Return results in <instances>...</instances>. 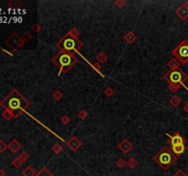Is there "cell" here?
<instances>
[{"label": "cell", "mask_w": 188, "mask_h": 176, "mask_svg": "<svg viewBox=\"0 0 188 176\" xmlns=\"http://www.w3.org/2000/svg\"><path fill=\"white\" fill-rule=\"evenodd\" d=\"M30 106V101L27 100L17 89H13L0 103V106L5 110L11 111L14 115V118L20 117V115Z\"/></svg>", "instance_id": "obj_1"}, {"label": "cell", "mask_w": 188, "mask_h": 176, "mask_svg": "<svg viewBox=\"0 0 188 176\" xmlns=\"http://www.w3.org/2000/svg\"><path fill=\"white\" fill-rule=\"evenodd\" d=\"M77 62L78 59L75 57V55L68 51H59L52 59V62L59 68L58 75L66 73L77 63Z\"/></svg>", "instance_id": "obj_2"}, {"label": "cell", "mask_w": 188, "mask_h": 176, "mask_svg": "<svg viewBox=\"0 0 188 176\" xmlns=\"http://www.w3.org/2000/svg\"><path fill=\"white\" fill-rule=\"evenodd\" d=\"M153 160L163 171H166L176 162L177 157L170 149L163 148L157 154H155Z\"/></svg>", "instance_id": "obj_3"}, {"label": "cell", "mask_w": 188, "mask_h": 176, "mask_svg": "<svg viewBox=\"0 0 188 176\" xmlns=\"http://www.w3.org/2000/svg\"><path fill=\"white\" fill-rule=\"evenodd\" d=\"M56 46H57V48L61 50V51H68V52L73 53V52L78 51L80 49H82L83 44L78 39L73 38V37L66 33L56 43Z\"/></svg>", "instance_id": "obj_4"}, {"label": "cell", "mask_w": 188, "mask_h": 176, "mask_svg": "<svg viewBox=\"0 0 188 176\" xmlns=\"http://www.w3.org/2000/svg\"><path fill=\"white\" fill-rule=\"evenodd\" d=\"M163 78L169 85L180 84L181 85L184 86V83L188 80V75L181 68H178L176 70L169 71L168 72H166Z\"/></svg>", "instance_id": "obj_5"}, {"label": "cell", "mask_w": 188, "mask_h": 176, "mask_svg": "<svg viewBox=\"0 0 188 176\" xmlns=\"http://www.w3.org/2000/svg\"><path fill=\"white\" fill-rule=\"evenodd\" d=\"M172 54L174 58L182 64H185L188 62V41L183 40L178 46L173 49Z\"/></svg>", "instance_id": "obj_6"}, {"label": "cell", "mask_w": 188, "mask_h": 176, "mask_svg": "<svg viewBox=\"0 0 188 176\" xmlns=\"http://www.w3.org/2000/svg\"><path fill=\"white\" fill-rule=\"evenodd\" d=\"M6 44L8 46V47H10L12 50L16 51L17 49L22 48L26 44V42L22 40L21 37L17 32H14L6 40Z\"/></svg>", "instance_id": "obj_7"}, {"label": "cell", "mask_w": 188, "mask_h": 176, "mask_svg": "<svg viewBox=\"0 0 188 176\" xmlns=\"http://www.w3.org/2000/svg\"><path fill=\"white\" fill-rule=\"evenodd\" d=\"M166 136L169 138L168 140V143L172 146H175V145H180V144H185L186 143V140L179 133V132H175L174 135H170V134H166Z\"/></svg>", "instance_id": "obj_8"}, {"label": "cell", "mask_w": 188, "mask_h": 176, "mask_svg": "<svg viewBox=\"0 0 188 176\" xmlns=\"http://www.w3.org/2000/svg\"><path fill=\"white\" fill-rule=\"evenodd\" d=\"M66 146L68 147V149L70 151L75 152L82 146V142H81V141L79 140L77 137L73 136V137L70 138V140L66 142Z\"/></svg>", "instance_id": "obj_9"}, {"label": "cell", "mask_w": 188, "mask_h": 176, "mask_svg": "<svg viewBox=\"0 0 188 176\" xmlns=\"http://www.w3.org/2000/svg\"><path fill=\"white\" fill-rule=\"evenodd\" d=\"M175 14L179 17L182 20H185L188 17V7L185 4H182L176 8Z\"/></svg>", "instance_id": "obj_10"}, {"label": "cell", "mask_w": 188, "mask_h": 176, "mask_svg": "<svg viewBox=\"0 0 188 176\" xmlns=\"http://www.w3.org/2000/svg\"><path fill=\"white\" fill-rule=\"evenodd\" d=\"M118 148L119 149V151H121L123 153L127 154L131 150H132L133 145L128 141V140H127V138H124V140L118 145Z\"/></svg>", "instance_id": "obj_11"}, {"label": "cell", "mask_w": 188, "mask_h": 176, "mask_svg": "<svg viewBox=\"0 0 188 176\" xmlns=\"http://www.w3.org/2000/svg\"><path fill=\"white\" fill-rule=\"evenodd\" d=\"M171 151H173V153L176 157H179V156L183 155L184 153V151H186V145L185 144H180V145L172 146Z\"/></svg>", "instance_id": "obj_12"}, {"label": "cell", "mask_w": 188, "mask_h": 176, "mask_svg": "<svg viewBox=\"0 0 188 176\" xmlns=\"http://www.w3.org/2000/svg\"><path fill=\"white\" fill-rule=\"evenodd\" d=\"M7 149H9V151L13 153H17L21 149V145L17 140H13L10 143L7 145Z\"/></svg>", "instance_id": "obj_13"}, {"label": "cell", "mask_w": 188, "mask_h": 176, "mask_svg": "<svg viewBox=\"0 0 188 176\" xmlns=\"http://www.w3.org/2000/svg\"><path fill=\"white\" fill-rule=\"evenodd\" d=\"M124 40L128 43V44H132L137 41V35L133 32V31H128L125 36H124Z\"/></svg>", "instance_id": "obj_14"}, {"label": "cell", "mask_w": 188, "mask_h": 176, "mask_svg": "<svg viewBox=\"0 0 188 176\" xmlns=\"http://www.w3.org/2000/svg\"><path fill=\"white\" fill-rule=\"evenodd\" d=\"M168 67L170 68V71L176 70L178 68H180V62H178L175 58L174 59H172L170 62H168Z\"/></svg>", "instance_id": "obj_15"}, {"label": "cell", "mask_w": 188, "mask_h": 176, "mask_svg": "<svg viewBox=\"0 0 188 176\" xmlns=\"http://www.w3.org/2000/svg\"><path fill=\"white\" fill-rule=\"evenodd\" d=\"M23 176H36V172L35 170L31 167V166H28L23 171H22Z\"/></svg>", "instance_id": "obj_16"}, {"label": "cell", "mask_w": 188, "mask_h": 176, "mask_svg": "<svg viewBox=\"0 0 188 176\" xmlns=\"http://www.w3.org/2000/svg\"><path fill=\"white\" fill-rule=\"evenodd\" d=\"M96 59H97V62H99L100 64H102V63H104V62H107V55L104 51H100V52L97 55Z\"/></svg>", "instance_id": "obj_17"}, {"label": "cell", "mask_w": 188, "mask_h": 176, "mask_svg": "<svg viewBox=\"0 0 188 176\" xmlns=\"http://www.w3.org/2000/svg\"><path fill=\"white\" fill-rule=\"evenodd\" d=\"M181 99H180V97H178L177 96H172L171 97V99L169 100V103L171 104V106H173V107H177L178 106H179L180 104H181Z\"/></svg>", "instance_id": "obj_18"}, {"label": "cell", "mask_w": 188, "mask_h": 176, "mask_svg": "<svg viewBox=\"0 0 188 176\" xmlns=\"http://www.w3.org/2000/svg\"><path fill=\"white\" fill-rule=\"evenodd\" d=\"M139 164V162L135 158H129L128 161L127 162V165L130 169H135Z\"/></svg>", "instance_id": "obj_19"}, {"label": "cell", "mask_w": 188, "mask_h": 176, "mask_svg": "<svg viewBox=\"0 0 188 176\" xmlns=\"http://www.w3.org/2000/svg\"><path fill=\"white\" fill-rule=\"evenodd\" d=\"M36 176H54L47 168H42L39 172L36 174Z\"/></svg>", "instance_id": "obj_20"}, {"label": "cell", "mask_w": 188, "mask_h": 176, "mask_svg": "<svg viewBox=\"0 0 188 176\" xmlns=\"http://www.w3.org/2000/svg\"><path fill=\"white\" fill-rule=\"evenodd\" d=\"M7 6L9 7H14V8H18V7H20L22 6L21 2L20 1H18V0H11V1H9L7 3Z\"/></svg>", "instance_id": "obj_21"}, {"label": "cell", "mask_w": 188, "mask_h": 176, "mask_svg": "<svg viewBox=\"0 0 188 176\" xmlns=\"http://www.w3.org/2000/svg\"><path fill=\"white\" fill-rule=\"evenodd\" d=\"M2 116L6 120H10V119L14 118V115L10 110H4V112L2 113Z\"/></svg>", "instance_id": "obj_22"}, {"label": "cell", "mask_w": 188, "mask_h": 176, "mask_svg": "<svg viewBox=\"0 0 188 176\" xmlns=\"http://www.w3.org/2000/svg\"><path fill=\"white\" fill-rule=\"evenodd\" d=\"M52 151L55 154H60L62 151V146L59 143H55L52 147Z\"/></svg>", "instance_id": "obj_23"}, {"label": "cell", "mask_w": 188, "mask_h": 176, "mask_svg": "<svg viewBox=\"0 0 188 176\" xmlns=\"http://www.w3.org/2000/svg\"><path fill=\"white\" fill-rule=\"evenodd\" d=\"M63 96V94H62V92L60 91V90H56L53 92V94H52V97L56 100V101H59L62 98Z\"/></svg>", "instance_id": "obj_24"}, {"label": "cell", "mask_w": 188, "mask_h": 176, "mask_svg": "<svg viewBox=\"0 0 188 176\" xmlns=\"http://www.w3.org/2000/svg\"><path fill=\"white\" fill-rule=\"evenodd\" d=\"M169 90L173 93H176L177 91H179V89L181 88V85L180 84H170L169 85Z\"/></svg>", "instance_id": "obj_25"}, {"label": "cell", "mask_w": 188, "mask_h": 176, "mask_svg": "<svg viewBox=\"0 0 188 176\" xmlns=\"http://www.w3.org/2000/svg\"><path fill=\"white\" fill-rule=\"evenodd\" d=\"M21 38H22V40L25 42H29L32 39V34L30 31H26V32L23 33V35L21 36Z\"/></svg>", "instance_id": "obj_26"}, {"label": "cell", "mask_w": 188, "mask_h": 176, "mask_svg": "<svg viewBox=\"0 0 188 176\" xmlns=\"http://www.w3.org/2000/svg\"><path fill=\"white\" fill-rule=\"evenodd\" d=\"M67 33L69 35H71L72 37H73V38H76V39H78V37L80 35V32L78 31V30L76 29V28H73V29L70 30Z\"/></svg>", "instance_id": "obj_27"}, {"label": "cell", "mask_w": 188, "mask_h": 176, "mask_svg": "<svg viewBox=\"0 0 188 176\" xmlns=\"http://www.w3.org/2000/svg\"><path fill=\"white\" fill-rule=\"evenodd\" d=\"M22 164H23V162L20 158H18V157H17V158H15L12 161V165L14 166V167H16V168H20Z\"/></svg>", "instance_id": "obj_28"}, {"label": "cell", "mask_w": 188, "mask_h": 176, "mask_svg": "<svg viewBox=\"0 0 188 176\" xmlns=\"http://www.w3.org/2000/svg\"><path fill=\"white\" fill-rule=\"evenodd\" d=\"M116 164H117V166H118V168L123 169V168L125 167V166L127 165V162H126L124 159H118V160L117 161Z\"/></svg>", "instance_id": "obj_29"}, {"label": "cell", "mask_w": 188, "mask_h": 176, "mask_svg": "<svg viewBox=\"0 0 188 176\" xmlns=\"http://www.w3.org/2000/svg\"><path fill=\"white\" fill-rule=\"evenodd\" d=\"M18 158H20L23 162H26L27 160H29V158H30V155L28 154L25 151H23L20 154V156H18Z\"/></svg>", "instance_id": "obj_30"}, {"label": "cell", "mask_w": 188, "mask_h": 176, "mask_svg": "<svg viewBox=\"0 0 188 176\" xmlns=\"http://www.w3.org/2000/svg\"><path fill=\"white\" fill-rule=\"evenodd\" d=\"M104 93H105V95L107 96H108V97H111L113 95H114V89H113L112 87H110V86H108V87H107L106 89H105V91H104Z\"/></svg>", "instance_id": "obj_31"}, {"label": "cell", "mask_w": 188, "mask_h": 176, "mask_svg": "<svg viewBox=\"0 0 188 176\" xmlns=\"http://www.w3.org/2000/svg\"><path fill=\"white\" fill-rule=\"evenodd\" d=\"M31 30H32V31H33V32L38 33V32H40V31H41V27L40 26V24H39V23H35V24H33V25L31 26Z\"/></svg>", "instance_id": "obj_32"}, {"label": "cell", "mask_w": 188, "mask_h": 176, "mask_svg": "<svg viewBox=\"0 0 188 176\" xmlns=\"http://www.w3.org/2000/svg\"><path fill=\"white\" fill-rule=\"evenodd\" d=\"M70 121H71V119H70V117H69L67 115L62 116V118H61V122H62L63 125H68V124L70 123Z\"/></svg>", "instance_id": "obj_33"}, {"label": "cell", "mask_w": 188, "mask_h": 176, "mask_svg": "<svg viewBox=\"0 0 188 176\" xmlns=\"http://www.w3.org/2000/svg\"><path fill=\"white\" fill-rule=\"evenodd\" d=\"M87 116H88V114H87V112H86V110H81L80 112H79V114H78L79 118L82 119V120L86 119V118L87 117Z\"/></svg>", "instance_id": "obj_34"}, {"label": "cell", "mask_w": 188, "mask_h": 176, "mask_svg": "<svg viewBox=\"0 0 188 176\" xmlns=\"http://www.w3.org/2000/svg\"><path fill=\"white\" fill-rule=\"evenodd\" d=\"M115 5L118 8H122V7H123L126 5V1H125V0H116V1H115Z\"/></svg>", "instance_id": "obj_35"}, {"label": "cell", "mask_w": 188, "mask_h": 176, "mask_svg": "<svg viewBox=\"0 0 188 176\" xmlns=\"http://www.w3.org/2000/svg\"><path fill=\"white\" fill-rule=\"evenodd\" d=\"M7 149V145L3 141H0V153H3Z\"/></svg>", "instance_id": "obj_36"}, {"label": "cell", "mask_w": 188, "mask_h": 176, "mask_svg": "<svg viewBox=\"0 0 188 176\" xmlns=\"http://www.w3.org/2000/svg\"><path fill=\"white\" fill-rule=\"evenodd\" d=\"M92 66H93V68L95 69L97 72H101L102 66H101V64H100L99 62H95V63H93V64H92Z\"/></svg>", "instance_id": "obj_37"}, {"label": "cell", "mask_w": 188, "mask_h": 176, "mask_svg": "<svg viewBox=\"0 0 188 176\" xmlns=\"http://www.w3.org/2000/svg\"><path fill=\"white\" fill-rule=\"evenodd\" d=\"M173 176H187V174L183 171V170H178L174 174Z\"/></svg>", "instance_id": "obj_38"}, {"label": "cell", "mask_w": 188, "mask_h": 176, "mask_svg": "<svg viewBox=\"0 0 188 176\" xmlns=\"http://www.w3.org/2000/svg\"><path fill=\"white\" fill-rule=\"evenodd\" d=\"M184 110L185 111V112L188 114V102H187V103L184 106Z\"/></svg>", "instance_id": "obj_39"}, {"label": "cell", "mask_w": 188, "mask_h": 176, "mask_svg": "<svg viewBox=\"0 0 188 176\" xmlns=\"http://www.w3.org/2000/svg\"><path fill=\"white\" fill-rule=\"evenodd\" d=\"M6 175V173H5V172L0 168V176H5Z\"/></svg>", "instance_id": "obj_40"}, {"label": "cell", "mask_w": 188, "mask_h": 176, "mask_svg": "<svg viewBox=\"0 0 188 176\" xmlns=\"http://www.w3.org/2000/svg\"><path fill=\"white\" fill-rule=\"evenodd\" d=\"M184 4H185V5H186V6H187V7H188V1H187V2H186V3H184Z\"/></svg>", "instance_id": "obj_41"}]
</instances>
